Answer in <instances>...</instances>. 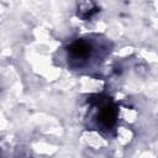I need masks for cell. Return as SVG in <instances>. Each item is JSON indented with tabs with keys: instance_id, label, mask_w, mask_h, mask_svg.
<instances>
[{
	"instance_id": "cell-1",
	"label": "cell",
	"mask_w": 158,
	"mask_h": 158,
	"mask_svg": "<svg viewBox=\"0 0 158 158\" xmlns=\"http://www.w3.org/2000/svg\"><path fill=\"white\" fill-rule=\"evenodd\" d=\"M107 46L99 38L89 36L77 38L67 46V58L73 68H84L91 65L96 58H104L107 53ZM110 51V49H109Z\"/></svg>"
},
{
	"instance_id": "cell-2",
	"label": "cell",
	"mask_w": 158,
	"mask_h": 158,
	"mask_svg": "<svg viewBox=\"0 0 158 158\" xmlns=\"http://www.w3.org/2000/svg\"><path fill=\"white\" fill-rule=\"evenodd\" d=\"M89 101L96 109V112L94 115L95 126L105 132L114 130L117 122L118 109L116 104L111 100V98L95 95V99H89Z\"/></svg>"
},
{
	"instance_id": "cell-3",
	"label": "cell",
	"mask_w": 158,
	"mask_h": 158,
	"mask_svg": "<svg viewBox=\"0 0 158 158\" xmlns=\"http://www.w3.org/2000/svg\"><path fill=\"white\" fill-rule=\"evenodd\" d=\"M99 11V7L95 2H91V1H83V2H79L78 4V7H77V15L81 19V20H89L91 19L96 12Z\"/></svg>"
}]
</instances>
